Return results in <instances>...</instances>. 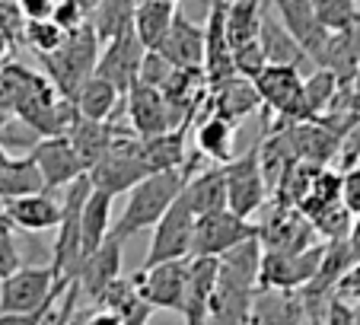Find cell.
<instances>
[{"instance_id": "cell-1", "label": "cell", "mask_w": 360, "mask_h": 325, "mask_svg": "<svg viewBox=\"0 0 360 325\" xmlns=\"http://www.w3.org/2000/svg\"><path fill=\"white\" fill-rule=\"evenodd\" d=\"M195 172V162H185L182 170H169V172H153L147 176L137 189L128 191V201H124L122 217L115 220L109 236L115 243H124L128 236H137L143 230H153V227L163 220V214L179 201L188 176Z\"/></svg>"}, {"instance_id": "cell-2", "label": "cell", "mask_w": 360, "mask_h": 325, "mask_svg": "<svg viewBox=\"0 0 360 325\" xmlns=\"http://www.w3.org/2000/svg\"><path fill=\"white\" fill-rule=\"evenodd\" d=\"M99 51H102V45H99V39H96V32L89 29V23L74 29V32H68L64 45L58 48L55 54L39 58L41 70H45V80L55 87V93L61 96V99L70 102L77 89L96 74Z\"/></svg>"}, {"instance_id": "cell-3", "label": "cell", "mask_w": 360, "mask_h": 325, "mask_svg": "<svg viewBox=\"0 0 360 325\" xmlns=\"http://www.w3.org/2000/svg\"><path fill=\"white\" fill-rule=\"evenodd\" d=\"M147 176H153V172L147 170L143 153H141V141H137L131 131H122V134L112 141L109 153L86 172L93 191L109 195L112 201H115V195H124V191L137 189Z\"/></svg>"}, {"instance_id": "cell-4", "label": "cell", "mask_w": 360, "mask_h": 325, "mask_svg": "<svg viewBox=\"0 0 360 325\" xmlns=\"http://www.w3.org/2000/svg\"><path fill=\"white\" fill-rule=\"evenodd\" d=\"M58 297L51 265H22L0 281V316H39Z\"/></svg>"}, {"instance_id": "cell-5", "label": "cell", "mask_w": 360, "mask_h": 325, "mask_svg": "<svg viewBox=\"0 0 360 325\" xmlns=\"http://www.w3.org/2000/svg\"><path fill=\"white\" fill-rule=\"evenodd\" d=\"M255 93H259L262 106L278 115L281 128H293V125L306 122V102H303V74L290 68H265L255 80H252Z\"/></svg>"}, {"instance_id": "cell-6", "label": "cell", "mask_w": 360, "mask_h": 325, "mask_svg": "<svg viewBox=\"0 0 360 325\" xmlns=\"http://www.w3.org/2000/svg\"><path fill=\"white\" fill-rule=\"evenodd\" d=\"M191 236H195V214L179 198L163 214V220L150 230V246L141 268H157V265H166V262L191 258Z\"/></svg>"}, {"instance_id": "cell-7", "label": "cell", "mask_w": 360, "mask_h": 325, "mask_svg": "<svg viewBox=\"0 0 360 325\" xmlns=\"http://www.w3.org/2000/svg\"><path fill=\"white\" fill-rule=\"evenodd\" d=\"M252 236H259V227L230 210L198 217L195 236H191V258H220Z\"/></svg>"}, {"instance_id": "cell-8", "label": "cell", "mask_w": 360, "mask_h": 325, "mask_svg": "<svg viewBox=\"0 0 360 325\" xmlns=\"http://www.w3.org/2000/svg\"><path fill=\"white\" fill-rule=\"evenodd\" d=\"M224 179H226V210L230 214L249 220L255 210H262L268 189L259 170V147H252L245 156H233L230 162H224Z\"/></svg>"}, {"instance_id": "cell-9", "label": "cell", "mask_w": 360, "mask_h": 325, "mask_svg": "<svg viewBox=\"0 0 360 325\" xmlns=\"http://www.w3.org/2000/svg\"><path fill=\"white\" fill-rule=\"evenodd\" d=\"M188 274H191V258L182 262H166L157 268H141L134 278V291L150 310H169L179 312L185 300V287H188Z\"/></svg>"}, {"instance_id": "cell-10", "label": "cell", "mask_w": 360, "mask_h": 325, "mask_svg": "<svg viewBox=\"0 0 360 325\" xmlns=\"http://www.w3.org/2000/svg\"><path fill=\"white\" fill-rule=\"evenodd\" d=\"M322 262V246H309L303 252H287V255H268L262 258V274L259 287L265 291H284V293H300L303 287L313 284L316 271Z\"/></svg>"}, {"instance_id": "cell-11", "label": "cell", "mask_w": 360, "mask_h": 325, "mask_svg": "<svg viewBox=\"0 0 360 325\" xmlns=\"http://www.w3.org/2000/svg\"><path fill=\"white\" fill-rule=\"evenodd\" d=\"M143 45L137 42L134 32L122 35V39L102 45L99 61H96V74L99 80H105L118 96H128L137 87V74H141V61H143Z\"/></svg>"}, {"instance_id": "cell-12", "label": "cell", "mask_w": 360, "mask_h": 325, "mask_svg": "<svg viewBox=\"0 0 360 325\" xmlns=\"http://www.w3.org/2000/svg\"><path fill=\"white\" fill-rule=\"evenodd\" d=\"M271 7L278 10V23L290 32V39L303 48V54L316 64V70H319L332 35L319 26L313 4H309V0H278V4H271Z\"/></svg>"}, {"instance_id": "cell-13", "label": "cell", "mask_w": 360, "mask_h": 325, "mask_svg": "<svg viewBox=\"0 0 360 325\" xmlns=\"http://www.w3.org/2000/svg\"><path fill=\"white\" fill-rule=\"evenodd\" d=\"M29 160L39 166V176L48 189H68L77 179L86 176L83 162L77 160L74 147L68 137H48V141H35L29 150Z\"/></svg>"}, {"instance_id": "cell-14", "label": "cell", "mask_w": 360, "mask_h": 325, "mask_svg": "<svg viewBox=\"0 0 360 325\" xmlns=\"http://www.w3.org/2000/svg\"><path fill=\"white\" fill-rule=\"evenodd\" d=\"M122 108L128 112L131 134H134L137 141H150V137H160V134H166V131H172L169 108H166V102H163V93H157V89L134 87L124 96Z\"/></svg>"}, {"instance_id": "cell-15", "label": "cell", "mask_w": 360, "mask_h": 325, "mask_svg": "<svg viewBox=\"0 0 360 325\" xmlns=\"http://www.w3.org/2000/svg\"><path fill=\"white\" fill-rule=\"evenodd\" d=\"M118 278H122V243H115V239L109 236L102 243V249H96L93 255L80 265L74 284L86 300L99 303V297L109 291Z\"/></svg>"}, {"instance_id": "cell-16", "label": "cell", "mask_w": 360, "mask_h": 325, "mask_svg": "<svg viewBox=\"0 0 360 325\" xmlns=\"http://www.w3.org/2000/svg\"><path fill=\"white\" fill-rule=\"evenodd\" d=\"M176 70H204V26L191 23L185 13L176 16L169 35L157 48Z\"/></svg>"}, {"instance_id": "cell-17", "label": "cell", "mask_w": 360, "mask_h": 325, "mask_svg": "<svg viewBox=\"0 0 360 325\" xmlns=\"http://www.w3.org/2000/svg\"><path fill=\"white\" fill-rule=\"evenodd\" d=\"M287 137H290L297 162L316 166V170H326V162L335 160L341 150V137L335 134V131H328L322 122L293 125V128H287Z\"/></svg>"}, {"instance_id": "cell-18", "label": "cell", "mask_w": 360, "mask_h": 325, "mask_svg": "<svg viewBox=\"0 0 360 325\" xmlns=\"http://www.w3.org/2000/svg\"><path fill=\"white\" fill-rule=\"evenodd\" d=\"M4 220L10 227H20L26 233H48V230H58L61 224V201L55 195H29V198H20V201H10L4 204Z\"/></svg>"}, {"instance_id": "cell-19", "label": "cell", "mask_w": 360, "mask_h": 325, "mask_svg": "<svg viewBox=\"0 0 360 325\" xmlns=\"http://www.w3.org/2000/svg\"><path fill=\"white\" fill-rule=\"evenodd\" d=\"M262 258H265V249H262L259 236L245 239L236 249L217 258V281H224L230 287H243V291H259Z\"/></svg>"}, {"instance_id": "cell-20", "label": "cell", "mask_w": 360, "mask_h": 325, "mask_svg": "<svg viewBox=\"0 0 360 325\" xmlns=\"http://www.w3.org/2000/svg\"><path fill=\"white\" fill-rule=\"evenodd\" d=\"M182 204L198 217L217 214L226 210V179H224V166H207L201 172H191L188 182L182 189Z\"/></svg>"}, {"instance_id": "cell-21", "label": "cell", "mask_w": 360, "mask_h": 325, "mask_svg": "<svg viewBox=\"0 0 360 325\" xmlns=\"http://www.w3.org/2000/svg\"><path fill=\"white\" fill-rule=\"evenodd\" d=\"M259 45H262V54H265L268 68H290V70L300 74V70L309 64V58L303 54V48L290 39V32H287L268 10H265L262 26H259Z\"/></svg>"}, {"instance_id": "cell-22", "label": "cell", "mask_w": 360, "mask_h": 325, "mask_svg": "<svg viewBox=\"0 0 360 325\" xmlns=\"http://www.w3.org/2000/svg\"><path fill=\"white\" fill-rule=\"evenodd\" d=\"M124 128H118V125H112V122H86V118H77L74 125H70V131H68V141H70V147H74V153H77V160L83 162V170H93L96 162L102 160V156L109 153V147H112V141H115L118 134H122Z\"/></svg>"}, {"instance_id": "cell-23", "label": "cell", "mask_w": 360, "mask_h": 325, "mask_svg": "<svg viewBox=\"0 0 360 325\" xmlns=\"http://www.w3.org/2000/svg\"><path fill=\"white\" fill-rule=\"evenodd\" d=\"M179 16L176 0H143L134 7V35L143 51H157Z\"/></svg>"}, {"instance_id": "cell-24", "label": "cell", "mask_w": 360, "mask_h": 325, "mask_svg": "<svg viewBox=\"0 0 360 325\" xmlns=\"http://www.w3.org/2000/svg\"><path fill=\"white\" fill-rule=\"evenodd\" d=\"M249 325H303L300 293L265 291V287H259L255 297H252Z\"/></svg>"}, {"instance_id": "cell-25", "label": "cell", "mask_w": 360, "mask_h": 325, "mask_svg": "<svg viewBox=\"0 0 360 325\" xmlns=\"http://www.w3.org/2000/svg\"><path fill=\"white\" fill-rule=\"evenodd\" d=\"M207 93H211V106H214L211 115L224 118V122H230V125H239L245 115H252V112L262 106L252 80H243V77H233V80L220 83V87L207 89Z\"/></svg>"}, {"instance_id": "cell-26", "label": "cell", "mask_w": 360, "mask_h": 325, "mask_svg": "<svg viewBox=\"0 0 360 325\" xmlns=\"http://www.w3.org/2000/svg\"><path fill=\"white\" fill-rule=\"evenodd\" d=\"M122 102L124 99L105 80L89 77V80L74 93L70 106H74L77 118H86V122H102V125H105V122H112V118H115V112L122 108Z\"/></svg>"}, {"instance_id": "cell-27", "label": "cell", "mask_w": 360, "mask_h": 325, "mask_svg": "<svg viewBox=\"0 0 360 325\" xmlns=\"http://www.w3.org/2000/svg\"><path fill=\"white\" fill-rule=\"evenodd\" d=\"M112 233V198L102 191H89L86 204L80 210V246H83V262L102 249V243Z\"/></svg>"}, {"instance_id": "cell-28", "label": "cell", "mask_w": 360, "mask_h": 325, "mask_svg": "<svg viewBox=\"0 0 360 325\" xmlns=\"http://www.w3.org/2000/svg\"><path fill=\"white\" fill-rule=\"evenodd\" d=\"M134 7L137 4H131V0H102V4H96L93 13H89V29L96 32L99 45H109V42L134 32Z\"/></svg>"}, {"instance_id": "cell-29", "label": "cell", "mask_w": 360, "mask_h": 325, "mask_svg": "<svg viewBox=\"0 0 360 325\" xmlns=\"http://www.w3.org/2000/svg\"><path fill=\"white\" fill-rule=\"evenodd\" d=\"M252 297H255V291H243V287H230L217 281L211 293V306H207V325H249Z\"/></svg>"}, {"instance_id": "cell-30", "label": "cell", "mask_w": 360, "mask_h": 325, "mask_svg": "<svg viewBox=\"0 0 360 325\" xmlns=\"http://www.w3.org/2000/svg\"><path fill=\"white\" fill-rule=\"evenodd\" d=\"M41 191H45V182L39 176V166L29 156H13L4 166V172H0V201L4 204L29 195H41Z\"/></svg>"}, {"instance_id": "cell-31", "label": "cell", "mask_w": 360, "mask_h": 325, "mask_svg": "<svg viewBox=\"0 0 360 325\" xmlns=\"http://www.w3.org/2000/svg\"><path fill=\"white\" fill-rule=\"evenodd\" d=\"M195 141L201 156L214 162V166H224L233 160V141H236V125L224 122L217 115H207L195 131Z\"/></svg>"}, {"instance_id": "cell-32", "label": "cell", "mask_w": 360, "mask_h": 325, "mask_svg": "<svg viewBox=\"0 0 360 325\" xmlns=\"http://www.w3.org/2000/svg\"><path fill=\"white\" fill-rule=\"evenodd\" d=\"M141 153L150 172H169L185 166V131H166L160 137L141 141Z\"/></svg>"}, {"instance_id": "cell-33", "label": "cell", "mask_w": 360, "mask_h": 325, "mask_svg": "<svg viewBox=\"0 0 360 325\" xmlns=\"http://www.w3.org/2000/svg\"><path fill=\"white\" fill-rule=\"evenodd\" d=\"M268 4H255V0H236L226 4V39H230V51L243 42L259 39V26L265 16Z\"/></svg>"}, {"instance_id": "cell-34", "label": "cell", "mask_w": 360, "mask_h": 325, "mask_svg": "<svg viewBox=\"0 0 360 325\" xmlns=\"http://www.w3.org/2000/svg\"><path fill=\"white\" fill-rule=\"evenodd\" d=\"M316 20L328 35H341L360 20V4L354 0H316L313 4Z\"/></svg>"}, {"instance_id": "cell-35", "label": "cell", "mask_w": 360, "mask_h": 325, "mask_svg": "<svg viewBox=\"0 0 360 325\" xmlns=\"http://www.w3.org/2000/svg\"><path fill=\"white\" fill-rule=\"evenodd\" d=\"M351 224H354V217L345 204H332V208H326L322 214H316L313 220H309L313 233L326 236V243H341V239H347Z\"/></svg>"}, {"instance_id": "cell-36", "label": "cell", "mask_w": 360, "mask_h": 325, "mask_svg": "<svg viewBox=\"0 0 360 325\" xmlns=\"http://www.w3.org/2000/svg\"><path fill=\"white\" fill-rule=\"evenodd\" d=\"M64 39H68V32L64 29H58L51 20L45 23H26V29H22V42H26L29 48H32L39 58H45V54H55L58 48L64 45Z\"/></svg>"}, {"instance_id": "cell-37", "label": "cell", "mask_w": 360, "mask_h": 325, "mask_svg": "<svg viewBox=\"0 0 360 325\" xmlns=\"http://www.w3.org/2000/svg\"><path fill=\"white\" fill-rule=\"evenodd\" d=\"M172 74H176V68H172L169 61H166L160 51H147L141 61V74H137V87H147V89H157V93H163V87L172 80Z\"/></svg>"}, {"instance_id": "cell-38", "label": "cell", "mask_w": 360, "mask_h": 325, "mask_svg": "<svg viewBox=\"0 0 360 325\" xmlns=\"http://www.w3.org/2000/svg\"><path fill=\"white\" fill-rule=\"evenodd\" d=\"M265 68L268 64H265V54H262L259 39L243 42V45L233 48V70H236V77H243V80H255Z\"/></svg>"}, {"instance_id": "cell-39", "label": "cell", "mask_w": 360, "mask_h": 325, "mask_svg": "<svg viewBox=\"0 0 360 325\" xmlns=\"http://www.w3.org/2000/svg\"><path fill=\"white\" fill-rule=\"evenodd\" d=\"M93 7L96 4H89V0H61V4H55L51 23H55L58 29H64V32H74V29H80L89 23Z\"/></svg>"}, {"instance_id": "cell-40", "label": "cell", "mask_w": 360, "mask_h": 325, "mask_svg": "<svg viewBox=\"0 0 360 325\" xmlns=\"http://www.w3.org/2000/svg\"><path fill=\"white\" fill-rule=\"evenodd\" d=\"M22 29H26V20L20 13V4L0 0V45L13 48L16 42H22Z\"/></svg>"}, {"instance_id": "cell-41", "label": "cell", "mask_w": 360, "mask_h": 325, "mask_svg": "<svg viewBox=\"0 0 360 325\" xmlns=\"http://www.w3.org/2000/svg\"><path fill=\"white\" fill-rule=\"evenodd\" d=\"M22 252L16 246V236H13V227L7 220H0V281H7L13 271L22 268Z\"/></svg>"}, {"instance_id": "cell-42", "label": "cell", "mask_w": 360, "mask_h": 325, "mask_svg": "<svg viewBox=\"0 0 360 325\" xmlns=\"http://www.w3.org/2000/svg\"><path fill=\"white\" fill-rule=\"evenodd\" d=\"M131 281H134V278H131ZM115 316L122 319V325H147L150 319H153V310H150V306L143 303V300L137 297V291H134V293H131V297L115 310Z\"/></svg>"}, {"instance_id": "cell-43", "label": "cell", "mask_w": 360, "mask_h": 325, "mask_svg": "<svg viewBox=\"0 0 360 325\" xmlns=\"http://www.w3.org/2000/svg\"><path fill=\"white\" fill-rule=\"evenodd\" d=\"M341 204L351 210V217H360V172L351 170L341 176Z\"/></svg>"}, {"instance_id": "cell-44", "label": "cell", "mask_w": 360, "mask_h": 325, "mask_svg": "<svg viewBox=\"0 0 360 325\" xmlns=\"http://www.w3.org/2000/svg\"><path fill=\"white\" fill-rule=\"evenodd\" d=\"M26 23H45L55 16V0H16Z\"/></svg>"}, {"instance_id": "cell-45", "label": "cell", "mask_w": 360, "mask_h": 325, "mask_svg": "<svg viewBox=\"0 0 360 325\" xmlns=\"http://www.w3.org/2000/svg\"><path fill=\"white\" fill-rule=\"evenodd\" d=\"M326 325H357V322H354L351 303H347V300H341V297H332V300H328Z\"/></svg>"}, {"instance_id": "cell-46", "label": "cell", "mask_w": 360, "mask_h": 325, "mask_svg": "<svg viewBox=\"0 0 360 325\" xmlns=\"http://www.w3.org/2000/svg\"><path fill=\"white\" fill-rule=\"evenodd\" d=\"M335 297L347 300V303H357L360 300V265H354L351 271H347L345 278H341L338 291H335Z\"/></svg>"}, {"instance_id": "cell-47", "label": "cell", "mask_w": 360, "mask_h": 325, "mask_svg": "<svg viewBox=\"0 0 360 325\" xmlns=\"http://www.w3.org/2000/svg\"><path fill=\"white\" fill-rule=\"evenodd\" d=\"M347 249H351L354 265H360V217H354L351 233H347Z\"/></svg>"}, {"instance_id": "cell-48", "label": "cell", "mask_w": 360, "mask_h": 325, "mask_svg": "<svg viewBox=\"0 0 360 325\" xmlns=\"http://www.w3.org/2000/svg\"><path fill=\"white\" fill-rule=\"evenodd\" d=\"M41 319H45V312H39V316H0V325H41Z\"/></svg>"}, {"instance_id": "cell-49", "label": "cell", "mask_w": 360, "mask_h": 325, "mask_svg": "<svg viewBox=\"0 0 360 325\" xmlns=\"http://www.w3.org/2000/svg\"><path fill=\"white\" fill-rule=\"evenodd\" d=\"M86 325H122V319H118L115 312L99 310V312H93V316H86Z\"/></svg>"}, {"instance_id": "cell-50", "label": "cell", "mask_w": 360, "mask_h": 325, "mask_svg": "<svg viewBox=\"0 0 360 325\" xmlns=\"http://www.w3.org/2000/svg\"><path fill=\"white\" fill-rule=\"evenodd\" d=\"M300 303H303V300H300ZM326 310H303V325H326Z\"/></svg>"}, {"instance_id": "cell-51", "label": "cell", "mask_w": 360, "mask_h": 325, "mask_svg": "<svg viewBox=\"0 0 360 325\" xmlns=\"http://www.w3.org/2000/svg\"><path fill=\"white\" fill-rule=\"evenodd\" d=\"M10 122H13V115H7V112L0 108V144H4V134L10 131Z\"/></svg>"}, {"instance_id": "cell-52", "label": "cell", "mask_w": 360, "mask_h": 325, "mask_svg": "<svg viewBox=\"0 0 360 325\" xmlns=\"http://www.w3.org/2000/svg\"><path fill=\"white\" fill-rule=\"evenodd\" d=\"M10 160H13V156L7 153V147H4V144H0V172H4V166H7Z\"/></svg>"}, {"instance_id": "cell-53", "label": "cell", "mask_w": 360, "mask_h": 325, "mask_svg": "<svg viewBox=\"0 0 360 325\" xmlns=\"http://www.w3.org/2000/svg\"><path fill=\"white\" fill-rule=\"evenodd\" d=\"M7 58H10V48H7V45H0V68L7 64Z\"/></svg>"}, {"instance_id": "cell-54", "label": "cell", "mask_w": 360, "mask_h": 325, "mask_svg": "<svg viewBox=\"0 0 360 325\" xmlns=\"http://www.w3.org/2000/svg\"><path fill=\"white\" fill-rule=\"evenodd\" d=\"M351 310H354V322L360 325V300H357V303H351Z\"/></svg>"}, {"instance_id": "cell-55", "label": "cell", "mask_w": 360, "mask_h": 325, "mask_svg": "<svg viewBox=\"0 0 360 325\" xmlns=\"http://www.w3.org/2000/svg\"><path fill=\"white\" fill-rule=\"evenodd\" d=\"M0 220H4V201H0Z\"/></svg>"}, {"instance_id": "cell-56", "label": "cell", "mask_w": 360, "mask_h": 325, "mask_svg": "<svg viewBox=\"0 0 360 325\" xmlns=\"http://www.w3.org/2000/svg\"><path fill=\"white\" fill-rule=\"evenodd\" d=\"M354 170H357V172H360V162H357V166H354Z\"/></svg>"}]
</instances>
